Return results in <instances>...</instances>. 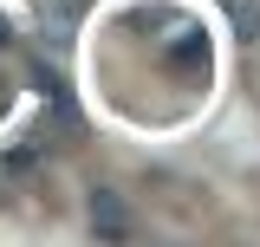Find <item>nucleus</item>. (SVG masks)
Listing matches in <instances>:
<instances>
[{
  "label": "nucleus",
  "instance_id": "f257e3e1",
  "mask_svg": "<svg viewBox=\"0 0 260 247\" xmlns=\"http://www.w3.org/2000/svg\"><path fill=\"white\" fill-rule=\"evenodd\" d=\"M85 215H91V234H104V241H124L130 234V215H124V202H117L111 189H91Z\"/></svg>",
  "mask_w": 260,
  "mask_h": 247
}]
</instances>
